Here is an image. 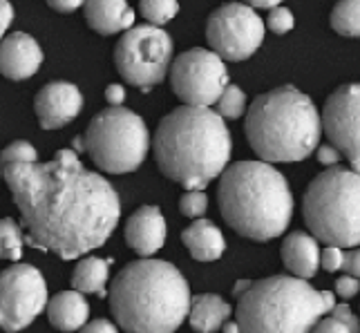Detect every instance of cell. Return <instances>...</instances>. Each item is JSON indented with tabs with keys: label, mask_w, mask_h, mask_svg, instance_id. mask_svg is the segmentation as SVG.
<instances>
[{
	"label": "cell",
	"mask_w": 360,
	"mask_h": 333,
	"mask_svg": "<svg viewBox=\"0 0 360 333\" xmlns=\"http://www.w3.org/2000/svg\"><path fill=\"white\" fill-rule=\"evenodd\" d=\"M0 177L20 211L25 242L34 249L77 260L103 246L121 217L112 183L83 168L74 150H58L45 164H11Z\"/></svg>",
	"instance_id": "obj_1"
},
{
	"label": "cell",
	"mask_w": 360,
	"mask_h": 333,
	"mask_svg": "<svg viewBox=\"0 0 360 333\" xmlns=\"http://www.w3.org/2000/svg\"><path fill=\"white\" fill-rule=\"evenodd\" d=\"M231 132L210 107L184 105L161 119L155 132L159 170L188 190H204L229 168Z\"/></svg>",
	"instance_id": "obj_2"
},
{
	"label": "cell",
	"mask_w": 360,
	"mask_h": 333,
	"mask_svg": "<svg viewBox=\"0 0 360 333\" xmlns=\"http://www.w3.org/2000/svg\"><path fill=\"white\" fill-rule=\"evenodd\" d=\"M191 287L164 260L126 264L110 289V309L126 333H175L191 311Z\"/></svg>",
	"instance_id": "obj_3"
},
{
	"label": "cell",
	"mask_w": 360,
	"mask_h": 333,
	"mask_svg": "<svg viewBox=\"0 0 360 333\" xmlns=\"http://www.w3.org/2000/svg\"><path fill=\"white\" fill-rule=\"evenodd\" d=\"M219 211L242 237L269 242L291 224L293 195L280 170L264 162H238L221 172Z\"/></svg>",
	"instance_id": "obj_4"
},
{
	"label": "cell",
	"mask_w": 360,
	"mask_h": 333,
	"mask_svg": "<svg viewBox=\"0 0 360 333\" xmlns=\"http://www.w3.org/2000/svg\"><path fill=\"white\" fill-rule=\"evenodd\" d=\"M320 134L318 107L291 85L257 96L246 112L248 143L264 164L302 162L318 148Z\"/></svg>",
	"instance_id": "obj_5"
},
{
	"label": "cell",
	"mask_w": 360,
	"mask_h": 333,
	"mask_svg": "<svg viewBox=\"0 0 360 333\" xmlns=\"http://www.w3.org/2000/svg\"><path fill=\"white\" fill-rule=\"evenodd\" d=\"M333 306L331 291H316L293 275H273L238 295L235 322L240 333H311Z\"/></svg>",
	"instance_id": "obj_6"
},
{
	"label": "cell",
	"mask_w": 360,
	"mask_h": 333,
	"mask_svg": "<svg viewBox=\"0 0 360 333\" xmlns=\"http://www.w3.org/2000/svg\"><path fill=\"white\" fill-rule=\"evenodd\" d=\"M302 213L316 240L354 249L360 244V175L340 166L325 170L309 183Z\"/></svg>",
	"instance_id": "obj_7"
},
{
	"label": "cell",
	"mask_w": 360,
	"mask_h": 333,
	"mask_svg": "<svg viewBox=\"0 0 360 333\" xmlns=\"http://www.w3.org/2000/svg\"><path fill=\"white\" fill-rule=\"evenodd\" d=\"M83 143L98 168L110 175H123L143 164L150 134L139 115L126 107H108L90 121Z\"/></svg>",
	"instance_id": "obj_8"
},
{
	"label": "cell",
	"mask_w": 360,
	"mask_h": 333,
	"mask_svg": "<svg viewBox=\"0 0 360 333\" xmlns=\"http://www.w3.org/2000/svg\"><path fill=\"white\" fill-rule=\"evenodd\" d=\"M172 39L153 25H136L121 36L115 47V65L130 85L148 92L161 83L172 63Z\"/></svg>",
	"instance_id": "obj_9"
},
{
	"label": "cell",
	"mask_w": 360,
	"mask_h": 333,
	"mask_svg": "<svg viewBox=\"0 0 360 333\" xmlns=\"http://www.w3.org/2000/svg\"><path fill=\"white\" fill-rule=\"evenodd\" d=\"M170 83L191 107H210L231 85L224 60L204 47H193L172 60Z\"/></svg>",
	"instance_id": "obj_10"
},
{
	"label": "cell",
	"mask_w": 360,
	"mask_h": 333,
	"mask_svg": "<svg viewBox=\"0 0 360 333\" xmlns=\"http://www.w3.org/2000/svg\"><path fill=\"white\" fill-rule=\"evenodd\" d=\"M206 39L221 60L251 58L264 41V20L248 5H221L208 16Z\"/></svg>",
	"instance_id": "obj_11"
},
{
	"label": "cell",
	"mask_w": 360,
	"mask_h": 333,
	"mask_svg": "<svg viewBox=\"0 0 360 333\" xmlns=\"http://www.w3.org/2000/svg\"><path fill=\"white\" fill-rule=\"evenodd\" d=\"M47 306V285L32 264H14L0 273V329H27Z\"/></svg>",
	"instance_id": "obj_12"
},
{
	"label": "cell",
	"mask_w": 360,
	"mask_h": 333,
	"mask_svg": "<svg viewBox=\"0 0 360 333\" xmlns=\"http://www.w3.org/2000/svg\"><path fill=\"white\" fill-rule=\"evenodd\" d=\"M322 130L331 145L349 159L360 175V83H347L329 94L322 110Z\"/></svg>",
	"instance_id": "obj_13"
},
{
	"label": "cell",
	"mask_w": 360,
	"mask_h": 333,
	"mask_svg": "<svg viewBox=\"0 0 360 333\" xmlns=\"http://www.w3.org/2000/svg\"><path fill=\"white\" fill-rule=\"evenodd\" d=\"M36 117L41 121V128L58 130L68 126L70 121L79 117L83 110V94L77 85L65 81L47 83L34 98Z\"/></svg>",
	"instance_id": "obj_14"
},
{
	"label": "cell",
	"mask_w": 360,
	"mask_h": 333,
	"mask_svg": "<svg viewBox=\"0 0 360 333\" xmlns=\"http://www.w3.org/2000/svg\"><path fill=\"white\" fill-rule=\"evenodd\" d=\"M43 63V49L30 34L14 32L0 43V74L11 81L30 79Z\"/></svg>",
	"instance_id": "obj_15"
},
{
	"label": "cell",
	"mask_w": 360,
	"mask_h": 333,
	"mask_svg": "<svg viewBox=\"0 0 360 333\" xmlns=\"http://www.w3.org/2000/svg\"><path fill=\"white\" fill-rule=\"evenodd\" d=\"M126 242L141 257L155 255L166 242V219L159 206H141L126 221Z\"/></svg>",
	"instance_id": "obj_16"
},
{
	"label": "cell",
	"mask_w": 360,
	"mask_h": 333,
	"mask_svg": "<svg viewBox=\"0 0 360 333\" xmlns=\"http://www.w3.org/2000/svg\"><path fill=\"white\" fill-rule=\"evenodd\" d=\"M282 262L297 280H309L320 268L318 240L307 233H291L282 242Z\"/></svg>",
	"instance_id": "obj_17"
},
{
	"label": "cell",
	"mask_w": 360,
	"mask_h": 333,
	"mask_svg": "<svg viewBox=\"0 0 360 333\" xmlns=\"http://www.w3.org/2000/svg\"><path fill=\"white\" fill-rule=\"evenodd\" d=\"M85 20L98 34H117L134 27V11L123 0H92L85 3Z\"/></svg>",
	"instance_id": "obj_18"
},
{
	"label": "cell",
	"mask_w": 360,
	"mask_h": 333,
	"mask_svg": "<svg viewBox=\"0 0 360 333\" xmlns=\"http://www.w3.org/2000/svg\"><path fill=\"white\" fill-rule=\"evenodd\" d=\"M47 318L58 331H77L88 325L90 304L79 291H60L47 302Z\"/></svg>",
	"instance_id": "obj_19"
},
{
	"label": "cell",
	"mask_w": 360,
	"mask_h": 333,
	"mask_svg": "<svg viewBox=\"0 0 360 333\" xmlns=\"http://www.w3.org/2000/svg\"><path fill=\"white\" fill-rule=\"evenodd\" d=\"M181 240L197 262H215L226 251V240L221 230L208 219H195L188 228H184Z\"/></svg>",
	"instance_id": "obj_20"
},
{
	"label": "cell",
	"mask_w": 360,
	"mask_h": 333,
	"mask_svg": "<svg viewBox=\"0 0 360 333\" xmlns=\"http://www.w3.org/2000/svg\"><path fill=\"white\" fill-rule=\"evenodd\" d=\"M233 309L231 304L215 293H200L191 300L188 320L197 333H215L229 322Z\"/></svg>",
	"instance_id": "obj_21"
},
{
	"label": "cell",
	"mask_w": 360,
	"mask_h": 333,
	"mask_svg": "<svg viewBox=\"0 0 360 333\" xmlns=\"http://www.w3.org/2000/svg\"><path fill=\"white\" fill-rule=\"evenodd\" d=\"M108 266H110V260H101V257H85V260H81L72 273L74 291L105 295V285L110 278Z\"/></svg>",
	"instance_id": "obj_22"
},
{
	"label": "cell",
	"mask_w": 360,
	"mask_h": 333,
	"mask_svg": "<svg viewBox=\"0 0 360 333\" xmlns=\"http://www.w3.org/2000/svg\"><path fill=\"white\" fill-rule=\"evenodd\" d=\"M331 27L347 39H360V0H345L333 7Z\"/></svg>",
	"instance_id": "obj_23"
},
{
	"label": "cell",
	"mask_w": 360,
	"mask_h": 333,
	"mask_svg": "<svg viewBox=\"0 0 360 333\" xmlns=\"http://www.w3.org/2000/svg\"><path fill=\"white\" fill-rule=\"evenodd\" d=\"M22 230L14 219H0V260L16 262L22 257Z\"/></svg>",
	"instance_id": "obj_24"
},
{
	"label": "cell",
	"mask_w": 360,
	"mask_h": 333,
	"mask_svg": "<svg viewBox=\"0 0 360 333\" xmlns=\"http://www.w3.org/2000/svg\"><path fill=\"white\" fill-rule=\"evenodd\" d=\"M139 11H141V16L148 20V25L159 27V25H166L177 16L179 5L172 3V0H143V3L139 5Z\"/></svg>",
	"instance_id": "obj_25"
},
{
	"label": "cell",
	"mask_w": 360,
	"mask_h": 333,
	"mask_svg": "<svg viewBox=\"0 0 360 333\" xmlns=\"http://www.w3.org/2000/svg\"><path fill=\"white\" fill-rule=\"evenodd\" d=\"M246 110V94L238 85H229L217 101V115L221 119H240Z\"/></svg>",
	"instance_id": "obj_26"
},
{
	"label": "cell",
	"mask_w": 360,
	"mask_h": 333,
	"mask_svg": "<svg viewBox=\"0 0 360 333\" xmlns=\"http://www.w3.org/2000/svg\"><path fill=\"white\" fill-rule=\"evenodd\" d=\"M36 162H39V152L27 141H14L0 152V168L11 164H36Z\"/></svg>",
	"instance_id": "obj_27"
},
{
	"label": "cell",
	"mask_w": 360,
	"mask_h": 333,
	"mask_svg": "<svg viewBox=\"0 0 360 333\" xmlns=\"http://www.w3.org/2000/svg\"><path fill=\"white\" fill-rule=\"evenodd\" d=\"M179 211L184 217L202 219V215L208 211V197L204 195V190H188L179 200Z\"/></svg>",
	"instance_id": "obj_28"
},
{
	"label": "cell",
	"mask_w": 360,
	"mask_h": 333,
	"mask_svg": "<svg viewBox=\"0 0 360 333\" xmlns=\"http://www.w3.org/2000/svg\"><path fill=\"white\" fill-rule=\"evenodd\" d=\"M266 22H269V30H271L273 34H287V32H291V30H293V25H295L291 9L282 7V5L269 11Z\"/></svg>",
	"instance_id": "obj_29"
},
{
	"label": "cell",
	"mask_w": 360,
	"mask_h": 333,
	"mask_svg": "<svg viewBox=\"0 0 360 333\" xmlns=\"http://www.w3.org/2000/svg\"><path fill=\"white\" fill-rule=\"evenodd\" d=\"M342 262H345V251L338 249V246H327L325 251H320V266L329 270V273L342 270Z\"/></svg>",
	"instance_id": "obj_30"
},
{
	"label": "cell",
	"mask_w": 360,
	"mask_h": 333,
	"mask_svg": "<svg viewBox=\"0 0 360 333\" xmlns=\"http://www.w3.org/2000/svg\"><path fill=\"white\" fill-rule=\"evenodd\" d=\"M331 318L340 320V322L349 329V333H360V322H358V318L354 315V311L349 309V304H336L331 309Z\"/></svg>",
	"instance_id": "obj_31"
},
{
	"label": "cell",
	"mask_w": 360,
	"mask_h": 333,
	"mask_svg": "<svg viewBox=\"0 0 360 333\" xmlns=\"http://www.w3.org/2000/svg\"><path fill=\"white\" fill-rule=\"evenodd\" d=\"M358 291H360V282L356 278H352V275L338 278V282H336V293L340 295V298L349 300V298H354V295H358Z\"/></svg>",
	"instance_id": "obj_32"
},
{
	"label": "cell",
	"mask_w": 360,
	"mask_h": 333,
	"mask_svg": "<svg viewBox=\"0 0 360 333\" xmlns=\"http://www.w3.org/2000/svg\"><path fill=\"white\" fill-rule=\"evenodd\" d=\"M311 333H349V329H347L336 318H325L314 327Z\"/></svg>",
	"instance_id": "obj_33"
},
{
	"label": "cell",
	"mask_w": 360,
	"mask_h": 333,
	"mask_svg": "<svg viewBox=\"0 0 360 333\" xmlns=\"http://www.w3.org/2000/svg\"><path fill=\"white\" fill-rule=\"evenodd\" d=\"M318 162H320L322 166L333 168V166H338V162H340V152H338L331 143L320 145V148H318Z\"/></svg>",
	"instance_id": "obj_34"
},
{
	"label": "cell",
	"mask_w": 360,
	"mask_h": 333,
	"mask_svg": "<svg viewBox=\"0 0 360 333\" xmlns=\"http://www.w3.org/2000/svg\"><path fill=\"white\" fill-rule=\"evenodd\" d=\"M342 270H347V275H352V278L360 280V249L345 253Z\"/></svg>",
	"instance_id": "obj_35"
},
{
	"label": "cell",
	"mask_w": 360,
	"mask_h": 333,
	"mask_svg": "<svg viewBox=\"0 0 360 333\" xmlns=\"http://www.w3.org/2000/svg\"><path fill=\"white\" fill-rule=\"evenodd\" d=\"M105 101L112 107H121V103L126 101V90L121 88L117 83H110L105 88Z\"/></svg>",
	"instance_id": "obj_36"
},
{
	"label": "cell",
	"mask_w": 360,
	"mask_h": 333,
	"mask_svg": "<svg viewBox=\"0 0 360 333\" xmlns=\"http://www.w3.org/2000/svg\"><path fill=\"white\" fill-rule=\"evenodd\" d=\"M81 333H119V329L110 320H94V322L85 325Z\"/></svg>",
	"instance_id": "obj_37"
},
{
	"label": "cell",
	"mask_w": 360,
	"mask_h": 333,
	"mask_svg": "<svg viewBox=\"0 0 360 333\" xmlns=\"http://www.w3.org/2000/svg\"><path fill=\"white\" fill-rule=\"evenodd\" d=\"M11 20H14V7L5 3V0H0V43H3V36L11 25Z\"/></svg>",
	"instance_id": "obj_38"
},
{
	"label": "cell",
	"mask_w": 360,
	"mask_h": 333,
	"mask_svg": "<svg viewBox=\"0 0 360 333\" xmlns=\"http://www.w3.org/2000/svg\"><path fill=\"white\" fill-rule=\"evenodd\" d=\"M49 7L54 11H60V14H70V11H77L79 7H83V3H79V0H70V3H56V0H52Z\"/></svg>",
	"instance_id": "obj_39"
},
{
	"label": "cell",
	"mask_w": 360,
	"mask_h": 333,
	"mask_svg": "<svg viewBox=\"0 0 360 333\" xmlns=\"http://www.w3.org/2000/svg\"><path fill=\"white\" fill-rule=\"evenodd\" d=\"M248 7H251V9H269L271 11V9L280 7V3H276V0H269V3H266V0H253Z\"/></svg>",
	"instance_id": "obj_40"
},
{
	"label": "cell",
	"mask_w": 360,
	"mask_h": 333,
	"mask_svg": "<svg viewBox=\"0 0 360 333\" xmlns=\"http://www.w3.org/2000/svg\"><path fill=\"white\" fill-rule=\"evenodd\" d=\"M221 329H224V333H240V327H238V322H226V325L221 327Z\"/></svg>",
	"instance_id": "obj_41"
},
{
	"label": "cell",
	"mask_w": 360,
	"mask_h": 333,
	"mask_svg": "<svg viewBox=\"0 0 360 333\" xmlns=\"http://www.w3.org/2000/svg\"><path fill=\"white\" fill-rule=\"evenodd\" d=\"M74 150H85V143H83V137H77V139H74Z\"/></svg>",
	"instance_id": "obj_42"
}]
</instances>
